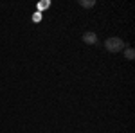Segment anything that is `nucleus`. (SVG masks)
I'll return each instance as SVG.
<instances>
[{"label":"nucleus","instance_id":"nucleus-5","mask_svg":"<svg viewBox=\"0 0 135 133\" xmlns=\"http://www.w3.org/2000/svg\"><path fill=\"white\" fill-rule=\"evenodd\" d=\"M40 18H42V16H40V13H36V14L32 16V20H34V22H40Z\"/></svg>","mask_w":135,"mask_h":133},{"label":"nucleus","instance_id":"nucleus-4","mask_svg":"<svg viewBox=\"0 0 135 133\" xmlns=\"http://www.w3.org/2000/svg\"><path fill=\"white\" fill-rule=\"evenodd\" d=\"M79 6L85 7V9H90V7L95 6V0H79Z\"/></svg>","mask_w":135,"mask_h":133},{"label":"nucleus","instance_id":"nucleus-2","mask_svg":"<svg viewBox=\"0 0 135 133\" xmlns=\"http://www.w3.org/2000/svg\"><path fill=\"white\" fill-rule=\"evenodd\" d=\"M83 43H86V45H97V34L92 31L83 32Z\"/></svg>","mask_w":135,"mask_h":133},{"label":"nucleus","instance_id":"nucleus-3","mask_svg":"<svg viewBox=\"0 0 135 133\" xmlns=\"http://www.w3.org/2000/svg\"><path fill=\"white\" fill-rule=\"evenodd\" d=\"M124 58L128 60V61H133L135 60V51L132 49V47H126L124 49Z\"/></svg>","mask_w":135,"mask_h":133},{"label":"nucleus","instance_id":"nucleus-1","mask_svg":"<svg viewBox=\"0 0 135 133\" xmlns=\"http://www.w3.org/2000/svg\"><path fill=\"white\" fill-rule=\"evenodd\" d=\"M104 47H106V51H108V52H114V54L126 49L124 40L119 38V36H112V38H108V40L104 41Z\"/></svg>","mask_w":135,"mask_h":133}]
</instances>
